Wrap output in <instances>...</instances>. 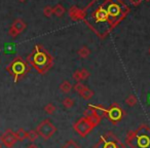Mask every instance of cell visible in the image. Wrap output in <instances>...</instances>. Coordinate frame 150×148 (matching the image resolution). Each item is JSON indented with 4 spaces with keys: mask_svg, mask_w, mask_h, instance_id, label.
Returning <instances> with one entry per match:
<instances>
[{
    "mask_svg": "<svg viewBox=\"0 0 150 148\" xmlns=\"http://www.w3.org/2000/svg\"><path fill=\"white\" fill-rule=\"evenodd\" d=\"M125 140L132 148H150V127L143 123L136 131H129Z\"/></svg>",
    "mask_w": 150,
    "mask_h": 148,
    "instance_id": "obj_1",
    "label": "cell"
},
{
    "mask_svg": "<svg viewBox=\"0 0 150 148\" xmlns=\"http://www.w3.org/2000/svg\"><path fill=\"white\" fill-rule=\"evenodd\" d=\"M29 61L39 73H43L50 64V58L45 54V52L40 50L38 45L35 46L33 54L30 55Z\"/></svg>",
    "mask_w": 150,
    "mask_h": 148,
    "instance_id": "obj_2",
    "label": "cell"
},
{
    "mask_svg": "<svg viewBox=\"0 0 150 148\" xmlns=\"http://www.w3.org/2000/svg\"><path fill=\"white\" fill-rule=\"evenodd\" d=\"M5 70L13 76L15 82H18L20 78L23 77L29 71V66L21 57H18L5 68Z\"/></svg>",
    "mask_w": 150,
    "mask_h": 148,
    "instance_id": "obj_3",
    "label": "cell"
},
{
    "mask_svg": "<svg viewBox=\"0 0 150 148\" xmlns=\"http://www.w3.org/2000/svg\"><path fill=\"white\" fill-rule=\"evenodd\" d=\"M95 127H96V125H95V123H93L92 119H91L88 116H86V115H84V116H82L81 118H79L76 123H74L73 129H74V131L76 132L79 136L86 137V135H88V134L92 132V130L94 129Z\"/></svg>",
    "mask_w": 150,
    "mask_h": 148,
    "instance_id": "obj_4",
    "label": "cell"
},
{
    "mask_svg": "<svg viewBox=\"0 0 150 148\" xmlns=\"http://www.w3.org/2000/svg\"><path fill=\"white\" fill-rule=\"evenodd\" d=\"M93 148H125V146L119 142V140L115 137L114 134L107 133Z\"/></svg>",
    "mask_w": 150,
    "mask_h": 148,
    "instance_id": "obj_5",
    "label": "cell"
},
{
    "mask_svg": "<svg viewBox=\"0 0 150 148\" xmlns=\"http://www.w3.org/2000/svg\"><path fill=\"white\" fill-rule=\"evenodd\" d=\"M36 132L41 138H43L44 140H50L52 136L56 134L57 127H54V125L52 123V120L48 118L42 120L39 125L36 127Z\"/></svg>",
    "mask_w": 150,
    "mask_h": 148,
    "instance_id": "obj_6",
    "label": "cell"
},
{
    "mask_svg": "<svg viewBox=\"0 0 150 148\" xmlns=\"http://www.w3.org/2000/svg\"><path fill=\"white\" fill-rule=\"evenodd\" d=\"M125 112H123L122 108L119 104L117 103H113L108 109H107L106 116L108 117V119L113 123V125H116L117 123L122 119Z\"/></svg>",
    "mask_w": 150,
    "mask_h": 148,
    "instance_id": "obj_7",
    "label": "cell"
},
{
    "mask_svg": "<svg viewBox=\"0 0 150 148\" xmlns=\"http://www.w3.org/2000/svg\"><path fill=\"white\" fill-rule=\"evenodd\" d=\"M17 138H16L15 132L11 129H7L3 132V134L0 136V142L7 148H13V145L17 143Z\"/></svg>",
    "mask_w": 150,
    "mask_h": 148,
    "instance_id": "obj_8",
    "label": "cell"
},
{
    "mask_svg": "<svg viewBox=\"0 0 150 148\" xmlns=\"http://www.w3.org/2000/svg\"><path fill=\"white\" fill-rule=\"evenodd\" d=\"M11 27H13L16 31H18V33L20 34L26 29V23L23 21V20L18 19V20H16V21L13 22V24L11 25Z\"/></svg>",
    "mask_w": 150,
    "mask_h": 148,
    "instance_id": "obj_9",
    "label": "cell"
},
{
    "mask_svg": "<svg viewBox=\"0 0 150 148\" xmlns=\"http://www.w3.org/2000/svg\"><path fill=\"white\" fill-rule=\"evenodd\" d=\"M72 88H73L72 84H71L70 82L68 81V80H64V81H63L62 84H60V86H59L60 91L62 93H64V94H68L69 92H71Z\"/></svg>",
    "mask_w": 150,
    "mask_h": 148,
    "instance_id": "obj_10",
    "label": "cell"
},
{
    "mask_svg": "<svg viewBox=\"0 0 150 148\" xmlns=\"http://www.w3.org/2000/svg\"><path fill=\"white\" fill-rule=\"evenodd\" d=\"M15 135L18 141L23 142L24 140L27 139V131H26L25 129H23V127H21V129H19L17 132H15Z\"/></svg>",
    "mask_w": 150,
    "mask_h": 148,
    "instance_id": "obj_11",
    "label": "cell"
},
{
    "mask_svg": "<svg viewBox=\"0 0 150 148\" xmlns=\"http://www.w3.org/2000/svg\"><path fill=\"white\" fill-rule=\"evenodd\" d=\"M79 95L82 99H84V100H90V99H92L93 96H94V92H93L91 89H88L86 86V88L83 89V91H82Z\"/></svg>",
    "mask_w": 150,
    "mask_h": 148,
    "instance_id": "obj_12",
    "label": "cell"
},
{
    "mask_svg": "<svg viewBox=\"0 0 150 148\" xmlns=\"http://www.w3.org/2000/svg\"><path fill=\"white\" fill-rule=\"evenodd\" d=\"M38 137H39V135L37 134L36 130H31V131L27 132V139L29 140L31 143H34V142L38 139Z\"/></svg>",
    "mask_w": 150,
    "mask_h": 148,
    "instance_id": "obj_13",
    "label": "cell"
},
{
    "mask_svg": "<svg viewBox=\"0 0 150 148\" xmlns=\"http://www.w3.org/2000/svg\"><path fill=\"white\" fill-rule=\"evenodd\" d=\"M62 104H63V106H64L65 108L69 109V108H72V107L74 106L75 102H74V100H73L72 98H70V97H66V98L63 100Z\"/></svg>",
    "mask_w": 150,
    "mask_h": 148,
    "instance_id": "obj_14",
    "label": "cell"
},
{
    "mask_svg": "<svg viewBox=\"0 0 150 148\" xmlns=\"http://www.w3.org/2000/svg\"><path fill=\"white\" fill-rule=\"evenodd\" d=\"M90 55H91V50L88 47H86V46H82V47L78 50V56L82 59L88 58Z\"/></svg>",
    "mask_w": 150,
    "mask_h": 148,
    "instance_id": "obj_15",
    "label": "cell"
},
{
    "mask_svg": "<svg viewBox=\"0 0 150 148\" xmlns=\"http://www.w3.org/2000/svg\"><path fill=\"white\" fill-rule=\"evenodd\" d=\"M125 104L129 105V107H134L137 104V98L135 95H129L125 99Z\"/></svg>",
    "mask_w": 150,
    "mask_h": 148,
    "instance_id": "obj_16",
    "label": "cell"
},
{
    "mask_svg": "<svg viewBox=\"0 0 150 148\" xmlns=\"http://www.w3.org/2000/svg\"><path fill=\"white\" fill-rule=\"evenodd\" d=\"M62 148H81L80 145L77 143V142H75L74 140H68L66 141V143L62 146Z\"/></svg>",
    "mask_w": 150,
    "mask_h": 148,
    "instance_id": "obj_17",
    "label": "cell"
},
{
    "mask_svg": "<svg viewBox=\"0 0 150 148\" xmlns=\"http://www.w3.org/2000/svg\"><path fill=\"white\" fill-rule=\"evenodd\" d=\"M44 112L47 113V114H54V112L57 111V107L54 106L52 103H48L44 106Z\"/></svg>",
    "mask_w": 150,
    "mask_h": 148,
    "instance_id": "obj_18",
    "label": "cell"
},
{
    "mask_svg": "<svg viewBox=\"0 0 150 148\" xmlns=\"http://www.w3.org/2000/svg\"><path fill=\"white\" fill-rule=\"evenodd\" d=\"M52 11H54V13L57 16V17H62L63 15H64V13H65V8L62 6V5H60V4H58L57 6H54V8H52Z\"/></svg>",
    "mask_w": 150,
    "mask_h": 148,
    "instance_id": "obj_19",
    "label": "cell"
},
{
    "mask_svg": "<svg viewBox=\"0 0 150 148\" xmlns=\"http://www.w3.org/2000/svg\"><path fill=\"white\" fill-rule=\"evenodd\" d=\"M86 88V86H84L83 84H81V82H76V84H74V86H73V90L75 91V92L76 93H78V94H80V93L82 92V91H83V89Z\"/></svg>",
    "mask_w": 150,
    "mask_h": 148,
    "instance_id": "obj_20",
    "label": "cell"
},
{
    "mask_svg": "<svg viewBox=\"0 0 150 148\" xmlns=\"http://www.w3.org/2000/svg\"><path fill=\"white\" fill-rule=\"evenodd\" d=\"M109 13L112 16H117L119 13V7L117 6L116 4H111L110 6H109V9H108Z\"/></svg>",
    "mask_w": 150,
    "mask_h": 148,
    "instance_id": "obj_21",
    "label": "cell"
},
{
    "mask_svg": "<svg viewBox=\"0 0 150 148\" xmlns=\"http://www.w3.org/2000/svg\"><path fill=\"white\" fill-rule=\"evenodd\" d=\"M73 79L75 80L76 82H79L81 79V74H80V70H77V71H75L74 73H73V75H72Z\"/></svg>",
    "mask_w": 150,
    "mask_h": 148,
    "instance_id": "obj_22",
    "label": "cell"
},
{
    "mask_svg": "<svg viewBox=\"0 0 150 148\" xmlns=\"http://www.w3.org/2000/svg\"><path fill=\"white\" fill-rule=\"evenodd\" d=\"M43 13H44V16H46L47 18H50V16L54 13V11H52V7H50V6H46V7H44V9H43Z\"/></svg>",
    "mask_w": 150,
    "mask_h": 148,
    "instance_id": "obj_23",
    "label": "cell"
},
{
    "mask_svg": "<svg viewBox=\"0 0 150 148\" xmlns=\"http://www.w3.org/2000/svg\"><path fill=\"white\" fill-rule=\"evenodd\" d=\"M80 74H81V79L82 80L86 79V78H88V76H90V72L84 68L80 70Z\"/></svg>",
    "mask_w": 150,
    "mask_h": 148,
    "instance_id": "obj_24",
    "label": "cell"
},
{
    "mask_svg": "<svg viewBox=\"0 0 150 148\" xmlns=\"http://www.w3.org/2000/svg\"><path fill=\"white\" fill-rule=\"evenodd\" d=\"M106 17H107V15L105 11H99L98 13H97V19L98 20H105Z\"/></svg>",
    "mask_w": 150,
    "mask_h": 148,
    "instance_id": "obj_25",
    "label": "cell"
},
{
    "mask_svg": "<svg viewBox=\"0 0 150 148\" xmlns=\"http://www.w3.org/2000/svg\"><path fill=\"white\" fill-rule=\"evenodd\" d=\"M8 35L13 38H16L18 35H19V33H18V31H16V30L11 26V28H9V30H8Z\"/></svg>",
    "mask_w": 150,
    "mask_h": 148,
    "instance_id": "obj_26",
    "label": "cell"
},
{
    "mask_svg": "<svg viewBox=\"0 0 150 148\" xmlns=\"http://www.w3.org/2000/svg\"><path fill=\"white\" fill-rule=\"evenodd\" d=\"M141 1H142V0H129V2H131L133 5H138V4H140V3H141Z\"/></svg>",
    "mask_w": 150,
    "mask_h": 148,
    "instance_id": "obj_27",
    "label": "cell"
},
{
    "mask_svg": "<svg viewBox=\"0 0 150 148\" xmlns=\"http://www.w3.org/2000/svg\"><path fill=\"white\" fill-rule=\"evenodd\" d=\"M26 148H39V146L36 145V144H34V143H30L29 145L26 146Z\"/></svg>",
    "mask_w": 150,
    "mask_h": 148,
    "instance_id": "obj_28",
    "label": "cell"
},
{
    "mask_svg": "<svg viewBox=\"0 0 150 148\" xmlns=\"http://www.w3.org/2000/svg\"><path fill=\"white\" fill-rule=\"evenodd\" d=\"M3 147V145H2V143H1V142H0V148H2Z\"/></svg>",
    "mask_w": 150,
    "mask_h": 148,
    "instance_id": "obj_29",
    "label": "cell"
},
{
    "mask_svg": "<svg viewBox=\"0 0 150 148\" xmlns=\"http://www.w3.org/2000/svg\"><path fill=\"white\" fill-rule=\"evenodd\" d=\"M19 1H20V2H25L26 0H19Z\"/></svg>",
    "mask_w": 150,
    "mask_h": 148,
    "instance_id": "obj_30",
    "label": "cell"
},
{
    "mask_svg": "<svg viewBox=\"0 0 150 148\" xmlns=\"http://www.w3.org/2000/svg\"><path fill=\"white\" fill-rule=\"evenodd\" d=\"M149 54H150V47H149Z\"/></svg>",
    "mask_w": 150,
    "mask_h": 148,
    "instance_id": "obj_31",
    "label": "cell"
},
{
    "mask_svg": "<svg viewBox=\"0 0 150 148\" xmlns=\"http://www.w3.org/2000/svg\"><path fill=\"white\" fill-rule=\"evenodd\" d=\"M146 1H150V0H146Z\"/></svg>",
    "mask_w": 150,
    "mask_h": 148,
    "instance_id": "obj_32",
    "label": "cell"
}]
</instances>
